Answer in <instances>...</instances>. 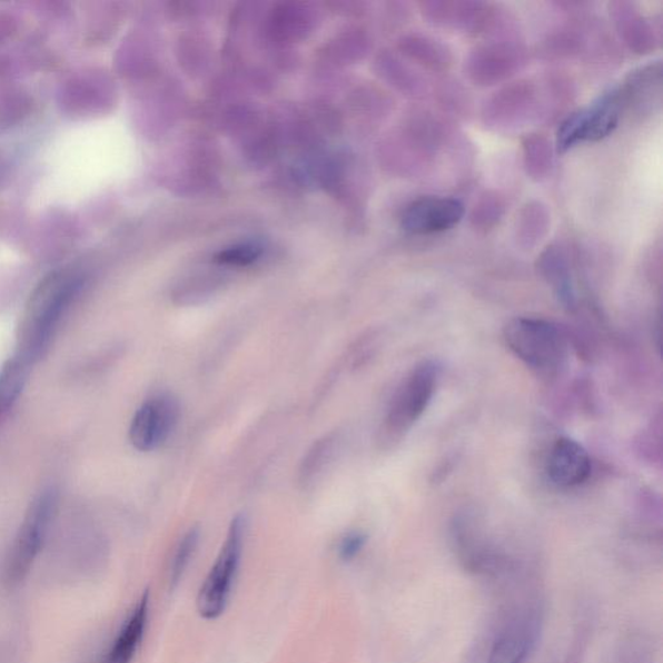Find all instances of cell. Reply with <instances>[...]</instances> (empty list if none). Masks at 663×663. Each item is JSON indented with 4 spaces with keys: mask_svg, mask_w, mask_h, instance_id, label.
<instances>
[{
    "mask_svg": "<svg viewBox=\"0 0 663 663\" xmlns=\"http://www.w3.org/2000/svg\"><path fill=\"white\" fill-rule=\"evenodd\" d=\"M504 342L521 362L542 376H555L566 360L564 332L546 319H512L504 327Z\"/></svg>",
    "mask_w": 663,
    "mask_h": 663,
    "instance_id": "6da1fadb",
    "label": "cell"
},
{
    "mask_svg": "<svg viewBox=\"0 0 663 663\" xmlns=\"http://www.w3.org/2000/svg\"><path fill=\"white\" fill-rule=\"evenodd\" d=\"M452 542L465 571L486 578L516 574L517 558L486 532L484 523L473 515H459L452 524Z\"/></svg>",
    "mask_w": 663,
    "mask_h": 663,
    "instance_id": "7a4b0ae2",
    "label": "cell"
},
{
    "mask_svg": "<svg viewBox=\"0 0 663 663\" xmlns=\"http://www.w3.org/2000/svg\"><path fill=\"white\" fill-rule=\"evenodd\" d=\"M439 367L424 360L409 373L394 397L380 428V444L393 446L420 420L436 393Z\"/></svg>",
    "mask_w": 663,
    "mask_h": 663,
    "instance_id": "3957f363",
    "label": "cell"
},
{
    "mask_svg": "<svg viewBox=\"0 0 663 663\" xmlns=\"http://www.w3.org/2000/svg\"><path fill=\"white\" fill-rule=\"evenodd\" d=\"M244 533H246V524H244L243 517H235L228 528L217 562L212 565L199 592V597H197V610L205 620H216L226 610L236 573L239 570Z\"/></svg>",
    "mask_w": 663,
    "mask_h": 663,
    "instance_id": "277c9868",
    "label": "cell"
},
{
    "mask_svg": "<svg viewBox=\"0 0 663 663\" xmlns=\"http://www.w3.org/2000/svg\"><path fill=\"white\" fill-rule=\"evenodd\" d=\"M625 112L620 89H612L602 95L587 108L566 118L557 130L556 147L558 154H565L583 141H598L617 129Z\"/></svg>",
    "mask_w": 663,
    "mask_h": 663,
    "instance_id": "5b68a950",
    "label": "cell"
},
{
    "mask_svg": "<svg viewBox=\"0 0 663 663\" xmlns=\"http://www.w3.org/2000/svg\"><path fill=\"white\" fill-rule=\"evenodd\" d=\"M543 622L541 605L516 607L496 631L486 663H525L540 643Z\"/></svg>",
    "mask_w": 663,
    "mask_h": 663,
    "instance_id": "8992f818",
    "label": "cell"
},
{
    "mask_svg": "<svg viewBox=\"0 0 663 663\" xmlns=\"http://www.w3.org/2000/svg\"><path fill=\"white\" fill-rule=\"evenodd\" d=\"M78 289V281L53 278L44 284L41 294L34 298L27 327L28 358L38 357L49 345L61 314L67 309Z\"/></svg>",
    "mask_w": 663,
    "mask_h": 663,
    "instance_id": "52a82bcc",
    "label": "cell"
},
{
    "mask_svg": "<svg viewBox=\"0 0 663 663\" xmlns=\"http://www.w3.org/2000/svg\"><path fill=\"white\" fill-rule=\"evenodd\" d=\"M55 508H57V497L51 493L39 497L30 508L11 557L8 560L7 581L11 584L26 580L30 567L33 566L49 532Z\"/></svg>",
    "mask_w": 663,
    "mask_h": 663,
    "instance_id": "ba28073f",
    "label": "cell"
},
{
    "mask_svg": "<svg viewBox=\"0 0 663 663\" xmlns=\"http://www.w3.org/2000/svg\"><path fill=\"white\" fill-rule=\"evenodd\" d=\"M180 408L171 394H159L145 402L132 417L129 437L133 447L148 453L159 448L177 428Z\"/></svg>",
    "mask_w": 663,
    "mask_h": 663,
    "instance_id": "9c48e42d",
    "label": "cell"
},
{
    "mask_svg": "<svg viewBox=\"0 0 663 663\" xmlns=\"http://www.w3.org/2000/svg\"><path fill=\"white\" fill-rule=\"evenodd\" d=\"M464 212L463 202L453 197H422L408 205L400 225L409 235L429 236L452 230L461 224Z\"/></svg>",
    "mask_w": 663,
    "mask_h": 663,
    "instance_id": "30bf717a",
    "label": "cell"
},
{
    "mask_svg": "<svg viewBox=\"0 0 663 663\" xmlns=\"http://www.w3.org/2000/svg\"><path fill=\"white\" fill-rule=\"evenodd\" d=\"M546 472L551 483L558 487L580 486L591 475L590 455L577 441L558 438L550 449Z\"/></svg>",
    "mask_w": 663,
    "mask_h": 663,
    "instance_id": "8fae6325",
    "label": "cell"
},
{
    "mask_svg": "<svg viewBox=\"0 0 663 663\" xmlns=\"http://www.w3.org/2000/svg\"><path fill=\"white\" fill-rule=\"evenodd\" d=\"M661 62L641 67L627 77L620 87L623 107L627 109L651 110L661 99Z\"/></svg>",
    "mask_w": 663,
    "mask_h": 663,
    "instance_id": "7c38bea8",
    "label": "cell"
},
{
    "mask_svg": "<svg viewBox=\"0 0 663 663\" xmlns=\"http://www.w3.org/2000/svg\"><path fill=\"white\" fill-rule=\"evenodd\" d=\"M507 46L484 47L472 55L469 75L479 85H494L515 72L519 57Z\"/></svg>",
    "mask_w": 663,
    "mask_h": 663,
    "instance_id": "4fadbf2b",
    "label": "cell"
},
{
    "mask_svg": "<svg viewBox=\"0 0 663 663\" xmlns=\"http://www.w3.org/2000/svg\"><path fill=\"white\" fill-rule=\"evenodd\" d=\"M149 613L148 592L140 597L136 607L123 623L120 633L107 653L102 663H131L146 633Z\"/></svg>",
    "mask_w": 663,
    "mask_h": 663,
    "instance_id": "5bb4252c",
    "label": "cell"
},
{
    "mask_svg": "<svg viewBox=\"0 0 663 663\" xmlns=\"http://www.w3.org/2000/svg\"><path fill=\"white\" fill-rule=\"evenodd\" d=\"M538 267L543 278L554 288L558 303H562L566 309H575L577 294H575L570 260L563 248L552 246L543 251Z\"/></svg>",
    "mask_w": 663,
    "mask_h": 663,
    "instance_id": "9a60e30c",
    "label": "cell"
},
{
    "mask_svg": "<svg viewBox=\"0 0 663 663\" xmlns=\"http://www.w3.org/2000/svg\"><path fill=\"white\" fill-rule=\"evenodd\" d=\"M615 22L620 34L625 39L631 50L645 53L654 49V33L641 14L630 3L613 4Z\"/></svg>",
    "mask_w": 663,
    "mask_h": 663,
    "instance_id": "2e32d148",
    "label": "cell"
},
{
    "mask_svg": "<svg viewBox=\"0 0 663 663\" xmlns=\"http://www.w3.org/2000/svg\"><path fill=\"white\" fill-rule=\"evenodd\" d=\"M404 50L409 57L426 68L434 70L445 69L449 66V53L444 46L428 37H412L404 42Z\"/></svg>",
    "mask_w": 663,
    "mask_h": 663,
    "instance_id": "e0dca14e",
    "label": "cell"
},
{
    "mask_svg": "<svg viewBox=\"0 0 663 663\" xmlns=\"http://www.w3.org/2000/svg\"><path fill=\"white\" fill-rule=\"evenodd\" d=\"M551 145L542 136L527 137L524 141L525 165L527 172L535 179L546 176L552 162Z\"/></svg>",
    "mask_w": 663,
    "mask_h": 663,
    "instance_id": "ac0fdd59",
    "label": "cell"
},
{
    "mask_svg": "<svg viewBox=\"0 0 663 663\" xmlns=\"http://www.w3.org/2000/svg\"><path fill=\"white\" fill-rule=\"evenodd\" d=\"M615 663H657V660L650 639L635 633L623 639Z\"/></svg>",
    "mask_w": 663,
    "mask_h": 663,
    "instance_id": "d6986e66",
    "label": "cell"
},
{
    "mask_svg": "<svg viewBox=\"0 0 663 663\" xmlns=\"http://www.w3.org/2000/svg\"><path fill=\"white\" fill-rule=\"evenodd\" d=\"M200 533L196 527L191 528L184 538L180 540L170 566V586L176 588L184 578L189 563L195 555L197 544H199Z\"/></svg>",
    "mask_w": 663,
    "mask_h": 663,
    "instance_id": "ffe728a7",
    "label": "cell"
},
{
    "mask_svg": "<svg viewBox=\"0 0 663 663\" xmlns=\"http://www.w3.org/2000/svg\"><path fill=\"white\" fill-rule=\"evenodd\" d=\"M548 215L541 204L527 205L521 216L519 234L526 244H536L547 230Z\"/></svg>",
    "mask_w": 663,
    "mask_h": 663,
    "instance_id": "44dd1931",
    "label": "cell"
},
{
    "mask_svg": "<svg viewBox=\"0 0 663 663\" xmlns=\"http://www.w3.org/2000/svg\"><path fill=\"white\" fill-rule=\"evenodd\" d=\"M263 256V248L258 244H239L219 253L216 260L220 265L244 267L255 264Z\"/></svg>",
    "mask_w": 663,
    "mask_h": 663,
    "instance_id": "7402d4cb",
    "label": "cell"
},
{
    "mask_svg": "<svg viewBox=\"0 0 663 663\" xmlns=\"http://www.w3.org/2000/svg\"><path fill=\"white\" fill-rule=\"evenodd\" d=\"M334 438L326 437L319 441L318 444H315L314 448L310 449L309 455L306 456L301 472L305 481L311 478L315 473H318L321 467H325L332 452H334Z\"/></svg>",
    "mask_w": 663,
    "mask_h": 663,
    "instance_id": "603a6c76",
    "label": "cell"
},
{
    "mask_svg": "<svg viewBox=\"0 0 663 663\" xmlns=\"http://www.w3.org/2000/svg\"><path fill=\"white\" fill-rule=\"evenodd\" d=\"M21 367L12 363L0 376V413L18 396L21 386Z\"/></svg>",
    "mask_w": 663,
    "mask_h": 663,
    "instance_id": "cb8c5ba5",
    "label": "cell"
},
{
    "mask_svg": "<svg viewBox=\"0 0 663 663\" xmlns=\"http://www.w3.org/2000/svg\"><path fill=\"white\" fill-rule=\"evenodd\" d=\"M367 543V535L360 532L346 534L338 546V556L345 563L357 557Z\"/></svg>",
    "mask_w": 663,
    "mask_h": 663,
    "instance_id": "d4e9b609",
    "label": "cell"
},
{
    "mask_svg": "<svg viewBox=\"0 0 663 663\" xmlns=\"http://www.w3.org/2000/svg\"><path fill=\"white\" fill-rule=\"evenodd\" d=\"M503 205L499 199H492V197H486V199L478 205V208L475 210V216H473V220H475L476 226H484L486 227V220L488 219V226L492 222H496V218L499 219L502 216Z\"/></svg>",
    "mask_w": 663,
    "mask_h": 663,
    "instance_id": "484cf974",
    "label": "cell"
},
{
    "mask_svg": "<svg viewBox=\"0 0 663 663\" xmlns=\"http://www.w3.org/2000/svg\"><path fill=\"white\" fill-rule=\"evenodd\" d=\"M588 633L590 630L587 627L581 626L577 635L574 637L572 650L570 651V654H567L565 663H581L582 656L584 652H586Z\"/></svg>",
    "mask_w": 663,
    "mask_h": 663,
    "instance_id": "4316f807",
    "label": "cell"
}]
</instances>
